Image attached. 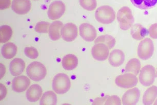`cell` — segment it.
<instances>
[{
  "instance_id": "ac0fdd59",
  "label": "cell",
  "mask_w": 157,
  "mask_h": 105,
  "mask_svg": "<svg viewBox=\"0 0 157 105\" xmlns=\"http://www.w3.org/2000/svg\"><path fill=\"white\" fill-rule=\"evenodd\" d=\"M42 94V89L37 84L33 85L29 88L26 92V97L30 102H37Z\"/></svg>"
},
{
  "instance_id": "e575fe53",
  "label": "cell",
  "mask_w": 157,
  "mask_h": 105,
  "mask_svg": "<svg viewBox=\"0 0 157 105\" xmlns=\"http://www.w3.org/2000/svg\"><path fill=\"white\" fill-rule=\"evenodd\" d=\"M154 105H157V99L155 100V103H154Z\"/></svg>"
},
{
  "instance_id": "4316f807",
  "label": "cell",
  "mask_w": 157,
  "mask_h": 105,
  "mask_svg": "<svg viewBox=\"0 0 157 105\" xmlns=\"http://www.w3.org/2000/svg\"><path fill=\"white\" fill-rule=\"evenodd\" d=\"M13 35V30L8 25H4L0 27V42L2 43L8 42Z\"/></svg>"
},
{
  "instance_id": "5bb4252c",
  "label": "cell",
  "mask_w": 157,
  "mask_h": 105,
  "mask_svg": "<svg viewBox=\"0 0 157 105\" xmlns=\"http://www.w3.org/2000/svg\"><path fill=\"white\" fill-rule=\"evenodd\" d=\"M32 4L30 0H13L12 10L19 14H25L30 11Z\"/></svg>"
},
{
  "instance_id": "1f68e13d",
  "label": "cell",
  "mask_w": 157,
  "mask_h": 105,
  "mask_svg": "<svg viewBox=\"0 0 157 105\" xmlns=\"http://www.w3.org/2000/svg\"><path fill=\"white\" fill-rule=\"evenodd\" d=\"M149 36L154 39H157V23L152 24L148 30Z\"/></svg>"
},
{
  "instance_id": "6da1fadb",
  "label": "cell",
  "mask_w": 157,
  "mask_h": 105,
  "mask_svg": "<svg viewBox=\"0 0 157 105\" xmlns=\"http://www.w3.org/2000/svg\"><path fill=\"white\" fill-rule=\"evenodd\" d=\"M26 73L32 80L35 82H39L45 77L47 70L42 63L38 61H34L27 67Z\"/></svg>"
},
{
  "instance_id": "9c48e42d",
  "label": "cell",
  "mask_w": 157,
  "mask_h": 105,
  "mask_svg": "<svg viewBox=\"0 0 157 105\" xmlns=\"http://www.w3.org/2000/svg\"><path fill=\"white\" fill-rule=\"evenodd\" d=\"M91 54L94 59L98 61H104L109 57V49L105 44L97 43L92 48Z\"/></svg>"
},
{
  "instance_id": "2e32d148",
  "label": "cell",
  "mask_w": 157,
  "mask_h": 105,
  "mask_svg": "<svg viewBox=\"0 0 157 105\" xmlns=\"http://www.w3.org/2000/svg\"><path fill=\"white\" fill-rule=\"evenodd\" d=\"M63 24L59 21L52 22L49 28V36L53 41H57L61 37V30Z\"/></svg>"
},
{
  "instance_id": "52a82bcc",
  "label": "cell",
  "mask_w": 157,
  "mask_h": 105,
  "mask_svg": "<svg viewBox=\"0 0 157 105\" xmlns=\"http://www.w3.org/2000/svg\"><path fill=\"white\" fill-rule=\"evenodd\" d=\"M138 79L135 74L128 73L119 75L115 79V83L118 87L124 89H129L136 86Z\"/></svg>"
},
{
  "instance_id": "7c38bea8",
  "label": "cell",
  "mask_w": 157,
  "mask_h": 105,
  "mask_svg": "<svg viewBox=\"0 0 157 105\" xmlns=\"http://www.w3.org/2000/svg\"><path fill=\"white\" fill-rule=\"evenodd\" d=\"M140 96V91L138 88H134L126 91L123 95V105H135L138 102Z\"/></svg>"
},
{
  "instance_id": "cb8c5ba5",
  "label": "cell",
  "mask_w": 157,
  "mask_h": 105,
  "mask_svg": "<svg viewBox=\"0 0 157 105\" xmlns=\"http://www.w3.org/2000/svg\"><path fill=\"white\" fill-rule=\"evenodd\" d=\"M57 103V95L52 91L44 93L40 102L41 105H56Z\"/></svg>"
},
{
  "instance_id": "277c9868",
  "label": "cell",
  "mask_w": 157,
  "mask_h": 105,
  "mask_svg": "<svg viewBox=\"0 0 157 105\" xmlns=\"http://www.w3.org/2000/svg\"><path fill=\"white\" fill-rule=\"evenodd\" d=\"M95 18L101 23L109 24L115 20L116 14L113 8L109 6H102L96 10Z\"/></svg>"
},
{
  "instance_id": "8992f818",
  "label": "cell",
  "mask_w": 157,
  "mask_h": 105,
  "mask_svg": "<svg viewBox=\"0 0 157 105\" xmlns=\"http://www.w3.org/2000/svg\"><path fill=\"white\" fill-rule=\"evenodd\" d=\"M154 52V43L151 39L146 38L139 44L138 55L142 59H148L151 57Z\"/></svg>"
},
{
  "instance_id": "4dcf8cb0",
  "label": "cell",
  "mask_w": 157,
  "mask_h": 105,
  "mask_svg": "<svg viewBox=\"0 0 157 105\" xmlns=\"http://www.w3.org/2000/svg\"><path fill=\"white\" fill-rule=\"evenodd\" d=\"M104 104L105 105H121V100L118 96H108Z\"/></svg>"
},
{
  "instance_id": "44dd1931",
  "label": "cell",
  "mask_w": 157,
  "mask_h": 105,
  "mask_svg": "<svg viewBox=\"0 0 157 105\" xmlns=\"http://www.w3.org/2000/svg\"><path fill=\"white\" fill-rule=\"evenodd\" d=\"M157 97V87L155 86L148 88L143 95V103L145 105H152Z\"/></svg>"
},
{
  "instance_id": "d4e9b609",
  "label": "cell",
  "mask_w": 157,
  "mask_h": 105,
  "mask_svg": "<svg viewBox=\"0 0 157 105\" xmlns=\"http://www.w3.org/2000/svg\"><path fill=\"white\" fill-rule=\"evenodd\" d=\"M141 63L137 58H132L126 65L125 71L127 73H132L135 75H138L141 69Z\"/></svg>"
},
{
  "instance_id": "d6986e66",
  "label": "cell",
  "mask_w": 157,
  "mask_h": 105,
  "mask_svg": "<svg viewBox=\"0 0 157 105\" xmlns=\"http://www.w3.org/2000/svg\"><path fill=\"white\" fill-rule=\"evenodd\" d=\"M147 34V29L140 24H136L131 27V35L134 39L141 40Z\"/></svg>"
},
{
  "instance_id": "7a4b0ae2",
  "label": "cell",
  "mask_w": 157,
  "mask_h": 105,
  "mask_svg": "<svg viewBox=\"0 0 157 105\" xmlns=\"http://www.w3.org/2000/svg\"><path fill=\"white\" fill-rule=\"evenodd\" d=\"M117 18L120 27L123 30H127L131 28L135 21L132 11L127 6L123 7L118 11Z\"/></svg>"
},
{
  "instance_id": "836d02e7",
  "label": "cell",
  "mask_w": 157,
  "mask_h": 105,
  "mask_svg": "<svg viewBox=\"0 0 157 105\" xmlns=\"http://www.w3.org/2000/svg\"><path fill=\"white\" fill-rule=\"evenodd\" d=\"M107 97L108 96H106L105 97H100V98L96 99L93 103V105H103L104 103H105Z\"/></svg>"
},
{
  "instance_id": "f546056e",
  "label": "cell",
  "mask_w": 157,
  "mask_h": 105,
  "mask_svg": "<svg viewBox=\"0 0 157 105\" xmlns=\"http://www.w3.org/2000/svg\"><path fill=\"white\" fill-rule=\"evenodd\" d=\"M24 53L28 58L34 59H36L39 56V53L36 48L33 47H25Z\"/></svg>"
},
{
  "instance_id": "603a6c76",
  "label": "cell",
  "mask_w": 157,
  "mask_h": 105,
  "mask_svg": "<svg viewBox=\"0 0 157 105\" xmlns=\"http://www.w3.org/2000/svg\"><path fill=\"white\" fill-rule=\"evenodd\" d=\"M130 1L136 7L142 10L151 9L157 4V0H130Z\"/></svg>"
},
{
  "instance_id": "d590c367",
  "label": "cell",
  "mask_w": 157,
  "mask_h": 105,
  "mask_svg": "<svg viewBox=\"0 0 157 105\" xmlns=\"http://www.w3.org/2000/svg\"><path fill=\"white\" fill-rule=\"evenodd\" d=\"M156 77H157V73H156Z\"/></svg>"
},
{
  "instance_id": "e0dca14e",
  "label": "cell",
  "mask_w": 157,
  "mask_h": 105,
  "mask_svg": "<svg viewBox=\"0 0 157 105\" xmlns=\"http://www.w3.org/2000/svg\"><path fill=\"white\" fill-rule=\"evenodd\" d=\"M25 68V62L21 58H15L10 63V72L14 76H17L22 74Z\"/></svg>"
},
{
  "instance_id": "8fae6325",
  "label": "cell",
  "mask_w": 157,
  "mask_h": 105,
  "mask_svg": "<svg viewBox=\"0 0 157 105\" xmlns=\"http://www.w3.org/2000/svg\"><path fill=\"white\" fill-rule=\"evenodd\" d=\"M81 37L85 41L92 42L97 37V31L94 26L90 24L84 23L79 28Z\"/></svg>"
},
{
  "instance_id": "30bf717a",
  "label": "cell",
  "mask_w": 157,
  "mask_h": 105,
  "mask_svg": "<svg viewBox=\"0 0 157 105\" xmlns=\"http://www.w3.org/2000/svg\"><path fill=\"white\" fill-rule=\"evenodd\" d=\"M78 36V28L75 24L68 23L62 28L61 37L64 41L72 42Z\"/></svg>"
},
{
  "instance_id": "3957f363",
  "label": "cell",
  "mask_w": 157,
  "mask_h": 105,
  "mask_svg": "<svg viewBox=\"0 0 157 105\" xmlns=\"http://www.w3.org/2000/svg\"><path fill=\"white\" fill-rule=\"evenodd\" d=\"M71 87V80L66 74L59 73L53 79L52 88L54 91L57 94L66 93L69 91Z\"/></svg>"
},
{
  "instance_id": "7402d4cb",
  "label": "cell",
  "mask_w": 157,
  "mask_h": 105,
  "mask_svg": "<svg viewBox=\"0 0 157 105\" xmlns=\"http://www.w3.org/2000/svg\"><path fill=\"white\" fill-rule=\"evenodd\" d=\"M17 50V46L13 43H7L2 46L1 53L4 58L10 59L16 56Z\"/></svg>"
},
{
  "instance_id": "5b68a950",
  "label": "cell",
  "mask_w": 157,
  "mask_h": 105,
  "mask_svg": "<svg viewBox=\"0 0 157 105\" xmlns=\"http://www.w3.org/2000/svg\"><path fill=\"white\" fill-rule=\"evenodd\" d=\"M155 77V68L151 65H147L141 69L139 79L143 86L149 87L153 84Z\"/></svg>"
},
{
  "instance_id": "4fadbf2b",
  "label": "cell",
  "mask_w": 157,
  "mask_h": 105,
  "mask_svg": "<svg viewBox=\"0 0 157 105\" xmlns=\"http://www.w3.org/2000/svg\"><path fill=\"white\" fill-rule=\"evenodd\" d=\"M30 79L25 76H19L14 78L12 82V88L16 92L26 91L30 86Z\"/></svg>"
},
{
  "instance_id": "83f0119b",
  "label": "cell",
  "mask_w": 157,
  "mask_h": 105,
  "mask_svg": "<svg viewBox=\"0 0 157 105\" xmlns=\"http://www.w3.org/2000/svg\"><path fill=\"white\" fill-rule=\"evenodd\" d=\"M79 2L82 8L88 11L94 10L97 6L96 0H79Z\"/></svg>"
},
{
  "instance_id": "9a60e30c",
  "label": "cell",
  "mask_w": 157,
  "mask_h": 105,
  "mask_svg": "<svg viewBox=\"0 0 157 105\" xmlns=\"http://www.w3.org/2000/svg\"><path fill=\"white\" fill-rule=\"evenodd\" d=\"M109 62L114 67H118L123 63L125 60V54L122 50L117 49L113 50L109 56Z\"/></svg>"
},
{
  "instance_id": "ba28073f",
  "label": "cell",
  "mask_w": 157,
  "mask_h": 105,
  "mask_svg": "<svg viewBox=\"0 0 157 105\" xmlns=\"http://www.w3.org/2000/svg\"><path fill=\"white\" fill-rule=\"evenodd\" d=\"M66 10L64 3L60 1H56L50 4L48 10V16L52 20L60 19Z\"/></svg>"
},
{
  "instance_id": "ffe728a7",
  "label": "cell",
  "mask_w": 157,
  "mask_h": 105,
  "mask_svg": "<svg viewBox=\"0 0 157 105\" xmlns=\"http://www.w3.org/2000/svg\"><path fill=\"white\" fill-rule=\"evenodd\" d=\"M62 63L65 70L67 71H71L76 68L78 66V59L75 55L68 54L63 57Z\"/></svg>"
},
{
  "instance_id": "484cf974",
  "label": "cell",
  "mask_w": 157,
  "mask_h": 105,
  "mask_svg": "<svg viewBox=\"0 0 157 105\" xmlns=\"http://www.w3.org/2000/svg\"><path fill=\"white\" fill-rule=\"evenodd\" d=\"M94 43H103L109 47V49L110 50L115 46L116 40L113 37L110 35L105 34L98 37L94 41Z\"/></svg>"
},
{
  "instance_id": "f1b7e54d",
  "label": "cell",
  "mask_w": 157,
  "mask_h": 105,
  "mask_svg": "<svg viewBox=\"0 0 157 105\" xmlns=\"http://www.w3.org/2000/svg\"><path fill=\"white\" fill-rule=\"evenodd\" d=\"M50 25L48 22L44 21L38 22L35 26V30L38 33H47L49 26Z\"/></svg>"
},
{
  "instance_id": "8d00e7d4",
  "label": "cell",
  "mask_w": 157,
  "mask_h": 105,
  "mask_svg": "<svg viewBox=\"0 0 157 105\" xmlns=\"http://www.w3.org/2000/svg\"><path fill=\"white\" fill-rule=\"evenodd\" d=\"M35 1H37V0H35Z\"/></svg>"
},
{
  "instance_id": "d6a6232c",
  "label": "cell",
  "mask_w": 157,
  "mask_h": 105,
  "mask_svg": "<svg viewBox=\"0 0 157 105\" xmlns=\"http://www.w3.org/2000/svg\"><path fill=\"white\" fill-rule=\"evenodd\" d=\"M11 4L10 0H1L0 1V8L1 10L7 9Z\"/></svg>"
}]
</instances>
